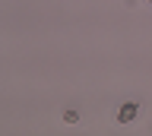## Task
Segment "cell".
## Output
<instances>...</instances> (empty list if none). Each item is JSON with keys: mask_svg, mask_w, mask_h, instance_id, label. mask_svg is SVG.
<instances>
[{"mask_svg": "<svg viewBox=\"0 0 152 136\" xmlns=\"http://www.w3.org/2000/svg\"><path fill=\"white\" fill-rule=\"evenodd\" d=\"M136 114H140V105L136 101H124L117 108V124H130V120H136Z\"/></svg>", "mask_w": 152, "mask_h": 136, "instance_id": "obj_1", "label": "cell"}, {"mask_svg": "<svg viewBox=\"0 0 152 136\" xmlns=\"http://www.w3.org/2000/svg\"><path fill=\"white\" fill-rule=\"evenodd\" d=\"M149 3H152V0H149Z\"/></svg>", "mask_w": 152, "mask_h": 136, "instance_id": "obj_2", "label": "cell"}]
</instances>
